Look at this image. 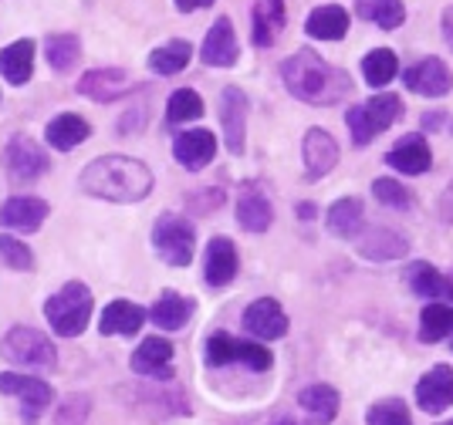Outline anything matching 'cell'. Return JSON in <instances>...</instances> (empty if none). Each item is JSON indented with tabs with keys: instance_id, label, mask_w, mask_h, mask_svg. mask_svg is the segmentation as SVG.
Listing matches in <instances>:
<instances>
[{
	"instance_id": "obj_28",
	"label": "cell",
	"mask_w": 453,
	"mask_h": 425,
	"mask_svg": "<svg viewBox=\"0 0 453 425\" xmlns=\"http://www.w3.org/2000/svg\"><path fill=\"white\" fill-rule=\"evenodd\" d=\"M298 402L315 425H332V419L339 415V391L332 385H308Z\"/></svg>"
},
{
	"instance_id": "obj_13",
	"label": "cell",
	"mask_w": 453,
	"mask_h": 425,
	"mask_svg": "<svg viewBox=\"0 0 453 425\" xmlns=\"http://www.w3.org/2000/svg\"><path fill=\"white\" fill-rule=\"evenodd\" d=\"M173 152H176V163L189 172L203 169L213 163V152H217V139L210 135L207 129H189L183 135H176L173 142Z\"/></svg>"
},
{
	"instance_id": "obj_1",
	"label": "cell",
	"mask_w": 453,
	"mask_h": 425,
	"mask_svg": "<svg viewBox=\"0 0 453 425\" xmlns=\"http://www.w3.org/2000/svg\"><path fill=\"white\" fill-rule=\"evenodd\" d=\"M284 88L304 105H335L352 92L349 74L332 68L325 57H319L311 48H302L281 65Z\"/></svg>"
},
{
	"instance_id": "obj_24",
	"label": "cell",
	"mask_w": 453,
	"mask_h": 425,
	"mask_svg": "<svg viewBox=\"0 0 453 425\" xmlns=\"http://www.w3.org/2000/svg\"><path fill=\"white\" fill-rule=\"evenodd\" d=\"M237 277V250L226 237L210 240L207 247V284L210 287H226Z\"/></svg>"
},
{
	"instance_id": "obj_22",
	"label": "cell",
	"mask_w": 453,
	"mask_h": 425,
	"mask_svg": "<svg viewBox=\"0 0 453 425\" xmlns=\"http://www.w3.org/2000/svg\"><path fill=\"white\" fill-rule=\"evenodd\" d=\"M386 163L393 169H399V172H406V176H419V172H426V169L434 166V152H430L423 135H406V139L386 156Z\"/></svg>"
},
{
	"instance_id": "obj_48",
	"label": "cell",
	"mask_w": 453,
	"mask_h": 425,
	"mask_svg": "<svg viewBox=\"0 0 453 425\" xmlns=\"http://www.w3.org/2000/svg\"><path fill=\"white\" fill-rule=\"evenodd\" d=\"M450 425H453V422H450Z\"/></svg>"
},
{
	"instance_id": "obj_8",
	"label": "cell",
	"mask_w": 453,
	"mask_h": 425,
	"mask_svg": "<svg viewBox=\"0 0 453 425\" xmlns=\"http://www.w3.org/2000/svg\"><path fill=\"white\" fill-rule=\"evenodd\" d=\"M403 81L410 92L423 95V98H443L453 88V74L440 57H423V61L410 65Z\"/></svg>"
},
{
	"instance_id": "obj_4",
	"label": "cell",
	"mask_w": 453,
	"mask_h": 425,
	"mask_svg": "<svg viewBox=\"0 0 453 425\" xmlns=\"http://www.w3.org/2000/svg\"><path fill=\"white\" fill-rule=\"evenodd\" d=\"M399 115H403V102H399L396 95H379V98L365 102V105L349 109L345 122L352 129V142L356 146H369L379 132H386L396 122Z\"/></svg>"
},
{
	"instance_id": "obj_20",
	"label": "cell",
	"mask_w": 453,
	"mask_h": 425,
	"mask_svg": "<svg viewBox=\"0 0 453 425\" xmlns=\"http://www.w3.org/2000/svg\"><path fill=\"white\" fill-rule=\"evenodd\" d=\"M359 254L365 260H399L410 254V240L386 226H372L359 237Z\"/></svg>"
},
{
	"instance_id": "obj_9",
	"label": "cell",
	"mask_w": 453,
	"mask_h": 425,
	"mask_svg": "<svg viewBox=\"0 0 453 425\" xmlns=\"http://www.w3.org/2000/svg\"><path fill=\"white\" fill-rule=\"evenodd\" d=\"M416 402L426 415H440L453 406V368L450 365H434L419 382H416Z\"/></svg>"
},
{
	"instance_id": "obj_31",
	"label": "cell",
	"mask_w": 453,
	"mask_h": 425,
	"mask_svg": "<svg viewBox=\"0 0 453 425\" xmlns=\"http://www.w3.org/2000/svg\"><path fill=\"white\" fill-rule=\"evenodd\" d=\"M410 287L419 297H447V300H453V274H440L434 263H416L410 270Z\"/></svg>"
},
{
	"instance_id": "obj_11",
	"label": "cell",
	"mask_w": 453,
	"mask_h": 425,
	"mask_svg": "<svg viewBox=\"0 0 453 425\" xmlns=\"http://www.w3.org/2000/svg\"><path fill=\"white\" fill-rule=\"evenodd\" d=\"M220 122H224V142L234 156L244 152L247 129V95L241 88H224L220 95Z\"/></svg>"
},
{
	"instance_id": "obj_39",
	"label": "cell",
	"mask_w": 453,
	"mask_h": 425,
	"mask_svg": "<svg viewBox=\"0 0 453 425\" xmlns=\"http://www.w3.org/2000/svg\"><path fill=\"white\" fill-rule=\"evenodd\" d=\"M365 422L369 425H413L410 422V408L403 406L399 398H386L365 412Z\"/></svg>"
},
{
	"instance_id": "obj_26",
	"label": "cell",
	"mask_w": 453,
	"mask_h": 425,
	"mask_svg": "<svg viewBox=\"0 0 453 425\" xmlns=\"http://www.w3.org/2000/svg\"><path fill=\"white\" fill-rule=\"evenodd\" d=\"M142 324H146V311L139 304H129V300H112L98 321L102 334H126V338L139 331Z\"/></svg>"
},
{
	"instance_id": "obj_41",
	"label": "cell",
	"mask_w": 453,
	"mask_h": 425,
	"mask_svg": "<svg viewBox=\"0 0 453 425\" xmlns=\"http://www.w3.org/2000/svg\"><path fill=\"white\" fill-rule=\"evenodd\" d=\"M0 257L14 270H35V254L14 237H0Z\"/></svg>"
},
{
	"instance_id": "obj_19",
	"label": "cell",
	"mask_w": 453,
	"mask_h": 425,
	"mask_svg": "<svg viewBox=\"0 0 453 425\" xmlns=\"http://www.w3.org/2000/svg\"><path fill=\"white\" fill-rule=\"evenodd\" d=\"M0 391L20 398L31 412H41V408L51 406V385L41 382V378H31V375H20V371H7L0 375Z\"/></svg>"
},
{
	"instance_id": "obj_21",
	"label": "cell",
	"mask_w": 453,
	"mask_h": 425,
	"mask_svg": "<svg viewBox=\"0 0 453 425\" xmlns=\"http://www.w3.org/2000/svg\"><path fill=\"white\" fill-rule=\"evenodd\" d=\"M133 368L152 378H170L173 375V345L166 338H146L133 354Z\"/></svg>"
},
{
	"instance_id": "obj_38",
	"label": "cell",
	"mask_w": 453,
	"mask_h": 425,
	"mask_svg": "<svg viewBox=\"0 0 453 425\" xmlns=\"http://www.w3.org/2000/svg\"><path fill=\"white\" fill-rule=\"evenodd\" d=\"M200 115H203V102L193 88H180V92L170 95V102H166V118L170 122H193Z\"/></svg>"
},
{
	"instance_id": "obj_33",
	"label": "cell",
	"mask_w": 453,
	"mask_h": 425,
	"mask_svg": "<svg viewBox=\"0 0 453 425\" xmlns=\"http://www.w3.org/2000/svg\"><path fill=\"white\" fill-rule=\"evenodd\" d=\"M189 315H193V304H189L187 297L173 294V291H166V294L156 300V307H152V321L163 331H180L189 321Z\"/></svg>"
},
{
	"instance_id": "obj_35",
	"label": "cell",
	"mask_w": 453,
	"mask_h": 425,
	"mask_svg": "<svg viewBox=\"0 0 453 425\" xmlns=\"http://www.w3.org/2000/svg\"><path fill=\"white\" fill-rule=\"evenodd\" d=\"M189 57H193V48L187 41H166L163 48H156L150 55V68L156 74H176L187 68Z\"/></svg>"
},
{
	"instance_id": "obj_7",
	"label": "cell",
	"mask_w": 453,
	"mask_h": 425,
	"mask_svg": "<svg viewBox=\"0 0 453 425\" xmlns=\"http://www.w3.org/2000/svg\"><path fill=\"white\" fill-rule=\"evenodd\" d=\"M0 354L14 365H27V368H55L58 361L55 345L35 328H14L0 341Z\"/></svg>"
},
{
	"instance_id": "obj_5",
	"label": "cell",
	"mask_w": 453,
	"mask_h": 425,
	"mask_svg": "<svg viewBox=\"0 0 453 425\" xmlns=\"http://www.w3.org/2000/svg\"><path fill=\"white\" fill-rule=\"evenodd\" d=\"M152 243H156V254L166 260L170 267H187L189 260H193V250H196L193 223L176 216V213H166V216L156 220Z\"/></svg>"
},
{
	"instance_id": "obj_10",
	"label": "cell",
	"mask_w": 453,
	"mask_h": 425,
	"mask_svg": "<svg viewBox=\"0 0 453 425\" xmlns=\"http://www.w3.org/2000/svg\"><path fill=\"white\" fill-rule=\"evenodd\" d=\"M7 172H11L14 179H20V183L41 179V176L48 172V156H44V148H41L35 139H27V135L11 139V146H7Z\"/></svg>"
},
{
	"instance_id": "obj_46",
	"label": "cell",
	"mask_w": 453,
	"mask_h": 425,
	"mask_svg": "<svg viewBox=\"0 0 453 425\" xmlns=\"http://www.w3.org/2000/svg\"><path fill=\"white\" fill-rule=\"evenodd\" d=\"M274 425H298V422H291V419H281V422H274Z\"/></svg>"
},
{
	"instance_id": "obj_14",
	"label": "cell",
	"mask_w": 453,
	"mask_h": 425,
	"mask_svg": "<svg viewBox=\"0 0 453 425\" xmlns=\"http://www.w3.org/2000/svg\"><path fill=\"white\" fill-rule=\"evenodd\" d=\"M135 85L133 78L119 68H102V72H88L81 81H78V92L95 98V102H115L122 95H129Z\"/></svg>"
},
{
	"instance_id": "obj_45",
	"label": "cell",
	"mask_w": 453,
	"mask_h": 425,
	"mask_svg": "<svg viewBox=\"0 0 453 425\" xmlns=\"http://www.w3.org/2000/svg\"><path fill=\"white\" fill-rule=\"evenodd\" d=\"M302 216H304V220H311V216H315V206H311V203H302Z\"/></svg>"
},
{
	"instance_id": "obj_30",
	"label": "cell",
	"mask_w": 453,
	"mask_h": 425,
	"mask_svg": "<svg viewBox=\"0 0 453 425\" xmlns=\"http://www.w3.org/2000/svg\"><path fill=\"white\" fill-rule=\"evenodd\" d=\"M356 14L382 31H393L406 20V7L403 0H356Z\"/></svg>"
},
{
	"instance_id": "obj_23",
	"label": "cell",
	"mask_w": 453,
	"mask_h": 425,
	"mask_svg": "<svg viewBox=\"0 0 453 425\" xmlns=\"http://www.w3.org/2000/svg\"><path fill=\"white\" fill-rule=\"evenodd\" d=\"M304 31L319 41H342L349 34V14L339 4H325V7H315L308 20H304Z\"/></svg>"
},
{
	"instance_id": "obj_44",
	"label": "cell",
	"mask_w": 453,
	"mask_h": 425,
	"mask_svg": "<svg viewBox=\"0 0 453 425\" xmlns=\"http://www.w3.org/2000/svg\"><path fill=\"white\" fill-rule=\"evenodd\" d=\"M180 11H200V7H210L213 0H173Z\"/></svg>"
},
{
	"instance_id": "obj_3",
	"label": "cell",
	"mask_w": 453,
	"mask_h": 425,
	"mask_svg": "<svg viewBox=\"0 0 453 425\" xmlns=\"http://www.w3.org/2000/svg\"><path fill=\"white\" fill-rule=\"evenodd\" d=\"M44 315L51 321L61 338H75L88 328V317H92V294L85 284H65L55 297H48L44 304Z\"/></svg>"
},
{
	"instance_id": "obj_32",
	"label": "cell",
	"mask_w": 453,
	"mask_h": 425,
	"mask_svg": "<svg viewBox=\"0 0 453 425\" xmlns=\"http://www.w3.org/2000/svg\"><path fill=\"white\" fill-rule=\"evenodd\" d=\"M362 220H365V209H362V200H356V196H345L328 209V230L335 237H359Z\"/></svg>"
},
{
	"instance_id": "obj_47",
	"label": "cell",
	"mask_w": 453,
	"mask_h": 425,
	"mask_svg": "<svg viewBox=\"0 0 453 425\" xmlns=\"http://www.w3.org/2000/svg\"><path fill=\"white\" fill-rule=\"evenodd\" d=\"M450 338H453V331H450ZM450 348H453V345H450Z\"/></svg>"
},
{
	"instance_id": "obj_16",
	"label": "cell",
	"mask_w": 453,
	"mask_h": 425,
	"mask_svg": "<svg viewBox=\"0 0 453 425\" xmlns=\"http://www.w3.org/2000/svg\"><path fill=\"white\" fill-rule=\"evenodd\" d=\"M271 220H274L271 200L254 183H247L241 189V196H237V223L244 226L247 233H265Z\"/></svg>"
},
{
	"instance_id": "obj_18",
	"label": "cell",
	"mask_w": 453,
	"mask_h": 425,
	"mask_svg": "<svg viewBox=\"0 0 453 425\" xmlns=\"http://www.w3.org/2000/svg\"><path fill=\"white\" fill-rule=\"evenodd\" d=\"M48 216V203L38 200V196H14L7 200L4 209H0V220L11 230H20V233H35L41 223Z\"/></svg>"
},
{
	"instance_id": "obj_43",
	"label": "cell",
	"mask_w": 453,
	"mask_h": 425,
	"mask_svg": "<svg viewBox=\"0 0 453 425\" xmlns=\"http://www.w3.org/2000/svg\"><path fill=\"white\" fill-rule=\"evenodd\" d=\"M440 27H443V41L450 44V51H453V4L443 11V20H440Z\"/></svg>"
},
{
	"instance_id": "obj_12",
	"label": "cell",
	"mask_w": 453,
	"mask_h": 425,
	"mask_svg": "<svg viewBox=\"0 0 453 425\" xmlns=\"http://www.w3.org/2000/svg\"><path fill=\"white\" fill-rule=\"evenodd\" d=\"M244 328L254 338H261V341H274V338H281L288 331V317H284L278 300L261 297V300H254L244 311Z\"/></svg>"
},
{
	"instance_id": "obj_42",
	"label": "cell",
	"mask_w": 453,
	"mask_h": 425,
	"mask_svg": "<svg viewBox=\"0 0 453 425\" xmlns=\"http://www.w3.org/2000/svg\"><path fill=\"white\" fill-rule=\"evenodd\" d=\"M436 209H440V220L453 223V179L447 183V189L440 193V203H436Z\"/></svg>"
},
{
	"instance_id": "obj_2",
	"label": "cell",
	"mask_w": 453,
	"mask_h": 425,
	"mask_svg": "<svg viewBox=\"0 0 453 425\" xmlns=\"http://www.w3.org/2000/svg\"><path fill=\"white\" fill-rule=\"evenodd\" d=\"M81 189L109 203H139L152 189V172L129 156H102L81 172Z\"/></svg>"
},
{
	"instance_id": "obj_15",
	"label": "cell",
	"mask_w": 453,
	"mask_h": 425,
	"mask_svg": "<svg viewBox=\"0 0 453 425\" xmlns=\"http://www.w3.org/2000/svg\"><path fill=\"white\" fill-rule=\"evenodd\" d=\"M335 163H339V146H335V139L321 129L308 132V135H304V172H308V179L328 176V172L335 169Z\"/></svg>"
},
{
	"instance_id": "obj_34",
	"label": "cell",
	"mask_w": 453,
	"mask_h": 425,
	"mask_svg": "<svg viewBox=\"0 0 453 425\" xmlns=\"http://www.w3.org/2000/svg\"><path fill=\"white\" fill-rule=\"evenodd\" d=\"M453 331V307L450 304H430L419 315V341L423 345H436Z\"/></svg>"
},
{
	"instance_id": "obj_36",
	"label": "cell",
	"mask_w": 453,
	"mask_h": 425,
	"mask_svg": "<svg viewBox=\"0 0 453 425\" xmlns=\"http://www.w3.org/2000/svg\"><path fill=\"white\" fill-rule=\"evenodd\" d=\"M399 65H396V55L389 51V48H376L372 55L362 57V74H365V81L372 85V88H382V85H389L393 78H396Z\"/></svg>"
},
{
	"instance_id": "obj_6",
	"label": "cell",
	"mask_w": 453,
	"mask_h": 425,
	"mask_svg": "<svg viewBox=\"0 0 453 425\" xmlns=\"http://www.w3.org/2000/svg\"><path fill=\"white\" fill-rule=\"evenodd\" d=\"M207 361L213 365V368L241 361V365H247L250 371H267L271 365H274V354L267 352L265 345L237 341V338H230V334L217 331V334H210L207 338Z\"/></svg>"
},
{
	"instance_id": "obj_40",
	"label": "cell",
	"mask_w": 453,
	"mask_h": 425,
	"mask_svg": "<svg viewBox=\"0 0 453 425\" xmlns=\"http://www.w3.org/2000/svg\"><path fill=\"white\" fill-rule=\"evenodd\" d=\"M372 196L379 203L393 206V209H410L413 206V196L403 183H393V179H376L372 183Z\"/></svg>"
},
{
	"instance_id": "obj_27",
	"label": "cell",
	"mask_w": 453,
	"mask_h": 425,
	"mask_svg": "<svg viewBox=\"0 0 453 425\" xmlns=\"http://www.w3.org/2000/svg\"><path fill=\"white\" fill-rule=\"evenodd\" d=\"M284 31V0H257L254 4V44L267 48Z\"/></svg>"
},
{
	"instance_id": "obj_37",
	"label": "cell",
	"mask_w": 453,
	"mask_h": 425,
	"mask_svg": "<svg viewBox=\"0 0 453 425\" xmlns=\"http://www.w3.org/2000/svg\"><path fill=\"white\" fill-rule=\"evenodd\" d=\"M44 55H48V65H51L55 72H72V68H75V61H78V37L75 34L48 37Z\"/></svg>"
},
{
	"instance_id": "obj_17",
	"label": "cell",
	"mask_w": 453,
	"mask_h": 425,
	"mask_svg": "<svg viewBox=\"0 0 453 425\" xmlns=\"http://www.w3.org/2000/svg\"><path fill=\"white\" fill-rule=\"evenodd\" d=\"M200 57L213 65V68H230L237 61V37H234V24L230 18H220L203 37V51Z\"/></svg>"
},
{
	"instance_id": "obj_29",
	"label": "cell",
	"mask_w": 453,
	"mask_h": 425,
	"mask_svg": "<svg viewBox=\"0 0 453 425\" xmlns=\"http://www.w3.org/2000/svg\"><path fill=\"white\" fill-rule=\"evenodd\" d=\"M88 135H92L88 122H85L81 115H75V111H65V115H58L55 122L48 125V142H51L55 148H61V152H68V148L81 146Z\"/></svg>"
},
{
	"instance_id": "obj_25",
	"label": "cell",
	"mask_w": 453,
	"mask_h": 425,
	"mask_svg": "<svg viewBox=\"0 0 453 425\" xmlns=\"http://www.w3.org/2000/svg\"><path fill=\"white\" fill-rule=\"evenodd\" d=\"M35 72V41H14L0 51V74L11 81V85H24Z\"/></svg>"
}]
</instances>
